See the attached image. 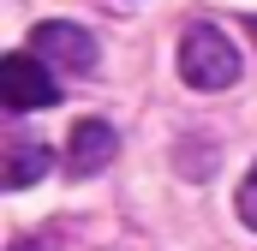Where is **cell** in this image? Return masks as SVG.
Here are the masks:
<instances>
[{
  "label": "cell",
  "mask_w": 257,
  "mask_h": 251,
  "mask_svg": "<svg viewBox=\"0 0 257 251\" xmlns=\"http://www.w3.org/2000/svg\"><path fill=\"white\" fill-rule=\"evenodd\" d=\"M180 78L192 90H227V84H239V48H233V36L215 30V24H192L180 36Z\"/></svg>",
  "instance_id": "obj_1"
},
{
  "label": "cell",
  "mask_w": 257,
  "mask_h": 251,
  "mask_svg": "<svg viewBox=\"0 0 257 251\" xmlns=\"http://www.w3.org/2000/svg\"><path fill=\"white\" fill-rule=\"evenodd\" d=\"M30 54L48 60V66H60V72H72V78H90L96 60H102L96 36H90L84 24H66V18H48V24L30 30Z\"/></svg>",
  "instance_id": "obj_2"
},
{
  "label": "cell",
  "mask_w": 257,
  "mask_h": 251,
  "mask_svg": "<svg viewBox=\"0 0 257 251\" xmlns=\"http://www.w3.org/2000/svg\"><path fill=\"white\" fill-rule=\"evenodd\" d=\"M0 102H6L12 114L54 108V102H60V90H54L48 60H36V54H6V60H0Z\"/></svg>",
  "instance_id": "obj_3"
},
{
  "label": "cell",
  "mask_w": 257,
  "mask_h": 251,
  "mask_svg": "<svg viewBox=\"0 0 257 251\" xmlns=\"http://www.w3.org/2000/svg\"><path fill=\"white\" fill-rule=\"evenodd\" d=\"M114 156H120V132L108 120H78L72 126V138H66V174H72V180L102 174Z\"/></svg>",
  "instance_id": "obj_4"
},
{
  "label": "cell",
  "mask_w": 257,
  "mask_h": 251,
  "mask_svg": "<svg viewBox=\"0 0 257 251\" xmlns=\"http://www.w3.org/2000/svg\"><path fill=\"white\" fill-rule=\"evenodd\" d=\"M48 174V144L30 138V132H6L0 138V186L6 191H24Z\"/></svg>",
  "instance_id": "obj_5"
},
{
  "label": "cell",
  "mask_w": 257,
  "mask_h": 251,
  "mask_svg": "<svg viewBox=\"0 0 257 251\" xmlns=\"http://www.w3.org/2000/svg\"><path fill=\"white\" fill-rule=\"evenodd\" d=\"M215 162H221V150H215V138H180V150H174V168L186 174V180H209L215 174Z\"/></svg>",
  "instance_id": "obj_6"
},
{
  "label": "cell",
  "mask_w": 257,
  "mask_h": 251,
  "mask_svg": "<svg viewBox=\"0 0 257 251\" xmlns=\"http://www.w3.org/2000/svg\"><path fill=\"white\" fill-rule=\"evenodd\" d=\"M239 221L257 233V162H251V174H245V186H239Z\"/></svg>",
  "instance_id": "obj_7"
},
{
  "label": "cell",
  "mask_w": 257,
  "mask_h": 251,
  "mask_svg": "<svg viewBox=\"0 0 257 251\" xmlns=\"http://www.w3.org/2000/svg\"><path fill=\"white\" fill-rule=\"evenodd\" d=\"M251 30H257V18H251Z\"/></svg>",
  "instance_id": "obj_8"
}]
</instances>
